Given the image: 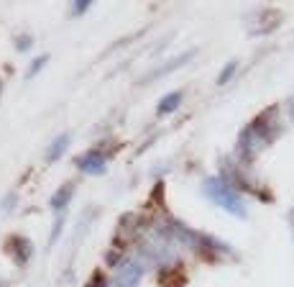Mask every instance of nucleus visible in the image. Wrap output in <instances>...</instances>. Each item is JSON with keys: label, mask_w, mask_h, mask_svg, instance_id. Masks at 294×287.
<instances>
[{"label": "nucleus", "mask_w": 294, "mask_h": 287, "mask_svg": "<svg viewBox=\"0 0 294 287\" xmlns=\"http://www.w3.org/2000/svg\"><path fill=\"white\" fill-rule=\"evenodd\" d=\"M179 98H182V95H179V93H174V95H169V98H164V100H161V103H164V106L159 108V113H166V110H172V108L176 106V100H179Z\"/></svg>", "instance_id": "obj_1"}]
</instances>
